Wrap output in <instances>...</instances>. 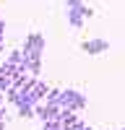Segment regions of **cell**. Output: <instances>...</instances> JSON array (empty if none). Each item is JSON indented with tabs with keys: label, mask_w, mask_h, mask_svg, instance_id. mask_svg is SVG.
<instances>
[{
	"label": "cell",
	"mask_w": 125,
	"mask_h": 130,
	"mask_svg": "<svg viewBox=\"0 0 125 130\" xmlns=\"http://www.w3.org/2000/svg\"><path fill=\"white\" fill-rule=\"evenodd\" d=\"M57 104H60V109H70V112H81V109H86V96L78 94V91H73V89H57Z\"/></svg>",
	"instance_id": "1"
},
{
	"label": "cell",
	"mask_w": 125,
	"mask_h": 130,
	"mask_svg": "<svg viewBox=\"0 0 125 130\" xmlns=\"http://www.w3.org/2000/svg\"><path fill=\"white\" fill-rule=\"evenodd\" d=\"M21 52H24V60H34V57H42L44 55V34H29L24 47H21Z\"/></svg>",
	"instance_id": "2"
},
{
	"label": "cell",
	"mask_w": 125,
	"mask_h": 130,
	"mask_svg": "<svg viewBox=\"0 0 125 130\" xmlns=\"http://www.w3.org/2000/svg\"><path fill=\"white\" fill-rule=\"evenodd\" d=\"M91 16H94V10L86 8V5L78 8V10H68V24H70L73 29H81V26H83V21L91 18Z\"/></svg>",
	"instance_id": "3"
},
{
	"label": "cell",
	"mask_w": 125,
	"mask_h": 130,
	"mask_svg": "<svg viewBox=\"0 0 125 130\" xmlns=\"http://www.w3.org/2000/svg\"><path fill=\"white\" fill-rule=\"evenodd\" d=\"M110 44L107 39H91V42H83V52L86 55H102V52H107Z\"/></svg>",
	"instance_id": "4"
},
{
	"label": "cell",
	"mask_w": 125,
	"mask_h": 130,
	"mask_svg": "<svg viewBox=\"0 0 125 130\" xmlns=\"http://www.w3.org/2000/svg\"><path fill=\"white\" fill-rule=\"evenodd\" d=\"M31 91L37 94V99H39V102H44V96H47V91H50V86H47L44 81L34 78V86H31Z\"/></svg>",
	"instance_id": "5"
},
{
	"label": "cell",
	"mask_w": 125,
	"mask_h": 130,
	"mask_svg": "<svg viewBox=\"0 0 125 130\" xmlns=\"http://www.w3.org/2000/svg\"><path fill=\"white\" fill-rule=\"evenodd\" d=\"M78 8H83V0H68L65 3V10H78Z\"/></svg>",
	"instance_id": "6"
},
{
	"label": "cell",
	"mask_w": 125,
	"mask_h": 130,
	"mask_svg": "<svg viewBox=\"0 0 125 130\" xmlns=\"http://www.w3.org/2000/svg\"><path fill=\"white\" fill-rule=\"evenodd\" d=\"M42 130H63L57 120H50V122H42Z\"/></svg>",
	"instance_id": "7"
},
{
	"label": "cell",
	"mask_w": 125,
	"mask_h": 130,
	"mask_svg": "<svg viewBox=\"0 0 125 130\" xmlns=\"http://www.w3.org/2000/svg\"><path fill=\"white\" fill-rule=\"evenodd\" d=\"M68 130H94V127H89V125L83 122V120H76V122H73V125H70Z\"/></svg>",
	"instance_id": "8"
},
{
	"label": "cell",
	"mask_w": 125,
	"mask_h": 130,
	"mask_svg": "<svg viewBox=\"0 0 125 130\" xmlns=\"http://www.w3.org/2000/svg\"><path fill=\"white\" fill-rule=\"evenodd\" d=\"M3 34H5V21L0 18V39H3Z\"/></svg>",
	"instance_id": "9"
},
{
	"label": "cell",
	"mask_w": 125,
	"mask_h": 130,
	"mask_svg": "<svg viewBox=\"0 0 125 130\" xmlns=\"http://www.w3.org/2000/svg\"><path fill=\"white\" fill-rule=\"evenodd\" d=\"M0 120H5V107L0 104Z\"/></svg>",
	"instance_id": "10"
},
{
	"label": "cell",
	"mask_w": 125,
	"mask_h": 130,
	"mask_svg": "<svg viewBox=\"0 0 125 130\" xmlns=\"http://www.w3.org/2000/svg\"><path fill=\"white\" fill-rule=\"evenodd\" d=\"M3 47H5V44H3V39H0V52H3Z\"/></svg>",
	"instance_id": "11"
},
{
	"label": "cell",
	"mask_w": 125,
	"mask_h": 130,
	"mask_svg": "<svg viewBox=\"0 0 125 130\" xmlns=\"http://www.w3.org/2000/svg\"><path fill=\"white\" fill-rule=\"evenodd\" d=\"M120 130H125V127H120Z\"/></svg>",
	"instance_id": "12"
}]
</instances>
